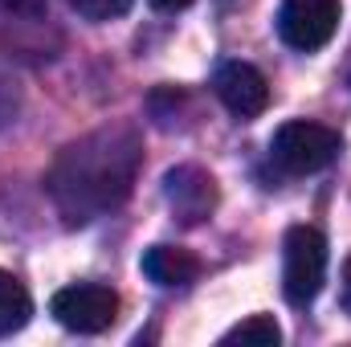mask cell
Segmentation results:
<instances>
[{
  "instance_id": "9c48e42d",
  "label": "cell",
  "mask_w": 351,
  "mask_h": 347,
  "mask_svg": "<svg viewBox=\"0 0 351 347\" xmlns=\"http://www.w3.org/2000/svg\"><path fill=\"white\" fill-rule=\"evenodd\" d=\"M29 319H33V298H29V290H25L8 270H0V335L21 331Z\"/></svg>"
},
{
  "instance_id": "8992f818",
  "label": "cell",
  "mask_w": 351,
  "mask_h": 347,
  "mask_svg": "<svg viewBox=\"0 0 351 347\" xmlns=\"http://www.w3.org/2000/svg\"><path fill=\"white\" fill-rule=\"evenodd\" d=\"M164 200L184 225H200L217 208V180L196 164H180L164 176Z\"/></svg>"
},
{
  "instance_id": "4fadbf2b",
  "label": "cell",
  "mask_w": 351,
  "mask_h": 347,
  "mask_svg": "<svg viewBox=\"0 0 351 347\" xmlns=\"http://www.w3.org/2000/svg\"><path fill=\"white\" fill-rule=\"evenodd\" d=\"M4 8H12V12H25V16H41L45 12V0H0Z\"/></svg>"
},
{
  "instance_id": "30bf717a",
  "label": "cell",
  "mask_w": 351,
  "mask_h": 347,
  "mask_svg": "<svg viewBox=\"0 0 351 347\" xmlns=\"http://www.w3.org/2000/svg\"><path fill=\"white\" fill-rule=\"evenodd\" d=\"M221 344H254V347H278L282 344V327L274 323V315H250L245 323H237L233 331L221 335Z\"/></svg>"
},
{
  "instance_id": "3957f363",
  "label": "cell",
  "mask_w": 351,
  "mask_h": 347,
  "mask_svg": "<svg viewBox=\"0 0 351 347\" xmlns=\"http://www.w3.org/2000/svg\"><path fill=\"white\" fill-rule=\"evenodd\" d=\"M327 282V237L315 225L286 229L282 241V294L290 307H311Z\"/></svg>"
},
{
  "instance_id": "52a82bcc",
  "label": "cell",
  "mask_w": 351,
  "mask_h": 347,
  "mask_svg": "<svg viewBox=\"0 0 351 347\" xmlns=\"http://www.w3.org/2000/svg\"><path fill=\"white\" fill-rule=\"evenodd\" d=\"M213 90L229 106V115H237V119H258L269 106V82L250 62H221L213 74Z\"/></svg>"
},
{
  "instance_id": "9a60e30c",
  "label": "cell",
  "mask_w": 351,
  "mask_h": 347,
  "mask_svg": "<svg viewBox=\"0 0 351 347\" xmlns=\"http://www.w3.org/2000/svg\"><path fill=\"white\" fill-rule=\"evenodd\" d=\"M192 0H152V8H160V12H184Z\"/></svg>"
},
{
  "instance_id": "5b68a950",
  "label": "cell",
  "mask_w": 351,
  "mask_h": 347,
  "mask_svg": "<svg viewBox=\"0 0 351 347\" xmlns=\"http://www.w3.org/2000/svg\"><path fill=\"white\" fill-rule=\"evenodd\" d=\"M274 25H278V37L290 49L315 53L339 29V0H282Z\"/></svg>"
},
{
  "instance_id": "5bb4252c",
  "label": "cell",
  "mask_w": 351,
  "mask_h": 347,
  "mask_svg": "<svg viewBox=\"0 0 351 347\" xmlns=\"http://www.w3.org/2000/svg\"><path fill=\"white\" fill-rule=\"evenodd\" d=\"M339 298H343V311H351V254L343 261V278H339Z\"/></svg>"
},
{
  "instance_id": "7a4b0ae2",
  "label": "cell",
  "mask_w": 351,
  "mask_h": 347,
  "mask_svg": "<svg viewBox=\"0 0 351 347\" xmlns=\"http://www.w3.org/2000/svg\"><path fill=\"white\" fill-rule=\"evenodd\" d=\"M343 152L339 131L323 127V123H282L269 139V164L282 176H315L323 168H331Z\"/></svg>"
},
{
  "instance_id": "ba28073f",
  "label": "cell",
  "mask_w": 351,
  "mask_h": 347,
  "mask_svg": "<svg viewBox=\"0 0 351 347\" xmlns=\"http://www.w3.org/2000/svg\"><path fill=\"white\" fill-rule=\"evenodd\" d=\"M143 274L156 282V286H188V282H196V274H200V261L192 258L188 250H180V246H152L147 254H143Z\"/></svg>"
},
{
  "instance_id": "277c9868",
  "label": "cell",
  "mask_w": 351,
  "mask_h": 347,
  "mask_svg": "<svg viewBox=\"0 0 351 347\" xmlns=\"http://www.w3.org/2000/svg\"><path fill=\"white\" fill-rule=\"evenodd\" d=\"M49 315L78 335H102L119 319V294L102 282H74L49 298Z\"/></svg>"
},
{
  "instance_id": "8fae6325",
  "label": "cell",
  "mask_w": 351,
  "mask_h": 347,
  "mask_svg": "<svg viewBox=\"0 0 351 347\" xmlns=\"http://www.w3.org/2000/svg\"><path fill=\"white\" fill-rule=\"evenodd\" d=\"M70 4H74V12H78L82 21L102 25V21H119V16H127L135 0H70Z\"/></svg>"
},
{
  "instance_id": "7c38bea8",
  "label": "cell",
  "mask_w": 351,
  "mask_h": 347,
  "mask_svg": "<svg viewBox=\"0 0 351 347\" xmlns=\"http://www.w3.org/2000/svg\"><path fill=\"white\" fill-rule=\"evenodd\" d=\"M12 110H16V82L8 74H0V123H8Z\"/></svg>"
},
{
  "instance_id": "6da1fadb",
  "label": "cell",
  "mask_w": 351,
  "mask_h": 347,
  "mask_svg": "<svg viewBox=\"0 0 351 347\" xmlns=\"http://www.w3.org/2000/svg\"><path fill=\"white\" fill-rule=\"evenodd\" d=\"M139 135L131 127H102L70 143L45 176V188L66 221L86 225L119 208L139 176Z\"/></svg>"
}]
</instances>
